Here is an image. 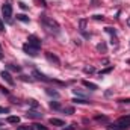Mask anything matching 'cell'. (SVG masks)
Wrapping results in <instances>:
<instances>
[{
	"label": "cell",
	"instance_id": "obj_20",
	"mask_svg": "<svg viewBox=\"0 0 130 130\" xmlns=\"http://www.w3.org/2000/svg\"><path fill=\"white\" fill-rule=\"evenodd\" d=\"M95 120H97V121H103V123H107V118H106V117H101V115H97Z\"/></svg>",
	"mask_w": 130,
	"mask_h": 130
},
{
	"label": "cell",
	"instance_id": "obj_5",
	"mask_svg": "<svg viewBox=\"0 0 130 130\" xmlns=\"http://www.w3.org/2000/svg\"><path fill=\"white\" fill-rule=\"evenodd\" d=\"M27 42H29L30 45H33V47H36V48L41 47V41H39V38L35 36V35H30V36L27 38Z\"/></svg>",
	"mask_w": 130,
	"mask_h": 130
},
{
	"label": "cell",
	"instance_id": "obj_17",
	"mask_svg": "<svg viewBox=\"0 0 130 130\" xmlns=\"http://www.w3.org/2000/svg\"><path fill=\"white\" fill-rule=\"evenodd\" d=\"M107 129H109V130H123L118 124H117V123H115V124H109V126H107Z\"/></svg>",
	"mask_w": 130,
	"mask_h": 130
},
{
	"label": "cell",
	"instance_id": "obj_23",
	"mask_svg": "<svg viewBox=\"0 0 130 130\" xmlns=\"http://www.w3.org/2000/svg\"><path fill=\"white\" fill-rule=\"evenodd\" d=\"M64 112H67L68 115H71V113L74 112V109H73V107H64Z\"/></svg>",
	"mask_w": 130,
	"mask_h": 130
},
{
	"label": "cell",
	"instance_id": "obj_22",
	"mask_svg": "<svg viewBox=\"0 0 130 130\" xmlns=\"http://www.w3.org/2000/svg\"><path fill=\"white\" fill-rule=\"evenodd\" d=\"M73 92H74L76 95H80V97H85V95H86L85 92H82V91H77V89H73Z\"/></svg>",
	"mask_w": 130,
	"mask_h": 130
},
{
	"label": "cell",
	"instance_id": "obj_7",
	"mask_svg": "<svg viewBox=\"0 0 130 130\" xmlns=\"http://www.w3.org/2000/svg\"><path fill=\"white\" fill-rule=\"evenodd\" d=\"M45 58H47V61H48V62H55L56 65L61 64L59 58H58V56H55V55H52V53H45Z\"/></svg>",
	"mask_w": 130,
	"mask_h": 130
},
{
	"label": "cell",
	"instance_id": "obj_2",
	"mask_svg": "<svg viewBox=\"0 0 130 130\" xmlns=\"http://www.w3.org/2000/svg\"><path fill=\"white\" fill-rule=\"evenodd\" d=\"M2 14H3V18L6 21H11V18H12V6L9 3H5L2 6Z\"/></svg>",
	"mask_w": 130,
	"mask_h": 130
},
{
	"label": "cell",
	"instance_id": "obj_16",
	"mask_svg": "<svg viewBox=\"0 0 130 130\" xmlns=\"http://www.w3.org/2000/svg\"><path fill=\"white\" fill-rule=\"evenodd\" d=\"M104 30H106V32L109 33V35H112V36H113V38H115V39H117V32H115V30H113V29H112V27H106V29H104Z\"/></svg>",
	"mask_w": 130,
	"mask_h": 130
},
{
	"label": "cell",
	"instance_id": "obj_24",
	"mask_svg": "<svg viewBox=\"0 0 130 130\" xmlns=\"http://www.w3.org/2000/svg\"><path fill=\"white\" fill-rule=\"evenodd\" d=\"M17 130H32V129H30V126H18Z\"/></svg>",
	"mask_w": 130,
	"mask_h": 130
},
{
	"label": "cell",
	"instance_id": "obj_1",
	"mask_svg": "<svg viewBox=\"0 0 130 130\" xmlns=\"http://www.w3.org/2000/svg\"><path fill=\"white\" fill-rule=\"evenodd\" d=\"M41 23L45 26V29H48L50 32L53 33H59V24H58V21L56 20H53V18H50V17H47V15H41Z\"/></svg>",
	"mask_w": 130,
	"mask_h": 130
},
{
	"label": "cell",
	"instance_id": "obj_32",
	"mask_svg": "<svg viewBox=\"0 0 130 130\" xmlns=\"http://www.w3.org/2000/svg\"><path fill=\"white\" fill-rule=\"evenodd\" d=\"M5 30V26H3V23H2V20H0V32H3Z\"/></svg>",
	"mask_w": 130,
	"mask_h": 130
},
{
	"label": "cell",
	"instance_id": "obj_29",
	"mask_svg": "<svg viewBox=\"0 0 130 130\" xmlns=\"http://www.w3.org/2000/svg\"><path fill=\"white\" fill-rule=\"evenodd\" d=\"M29 103H30V106H32V107H38V103H36V100H29Z\"/></svg>",
	"mask_w": 130,
	"mask_h": 130
},
{
	"label": "cell",
	"instance_id": "obj_28",
	"mask_svg": "<svg viewBox=\"0 0 130 130\" xmlns=\"http://www.w3.org/2000/svg\"><path fill=\"white\" fill-rule=\"evenodd\" d=\"M85 24H86V21H85V20H80V30H82V32L85 30Z\"/></svg>",
	"mask_w": 130,
	"mask_h": 130
},
{
	"label": "cell",
	"instance_id": "obj_14",
	"mask_svg": "<svg viewBox=\"0 0 130 130\" xmlns=\"http://www.w3.org/2000/svg\"><path fill=\"white\" fill-rule=\"evenodd\" d=\"M73 101L77 103V104H88V103H91V101H88L86 98H74Z\"/></svg>",
	"mask_w": 130,
	"mask_h": 130
},
{
	"label": "cell",
	"instance_id": "obj_26",
	"mask_svg": "<svg viewBox=\"0 0 130 130\" xmlns=\"http://www.w3.org/2000/svg\"><path fill=\"white\" fill-rule=\"evenodd\" d=\"M8 67H9L11 70H14V71H20V70H21L20 67H15V65H12V64H9V65H8Z\"/></svg>",
	"mask_w": 130,
	"mask_h": 130
},
{
	"label": "cell",
	"instance_id": "obj_13",
	"mask_svg": "<svg viewBox=\"0 0 130 130\" xmlns=\"http://www.w3.org/2000/svg\"><path fill=\"white\" fill-rule=\"evenodd\" d=\"M33 76H36V79H39V80H44V82H48V79H47V77H45L44 74H41L39 71H36V70L33 71Z\"/></svg>",
	"mask_w": 130,
	"mask_h": 130
},
{
	"label": "cell",
	"instance_id": "obj_10",
	"mask_svg": "<svg viewBox=\"0 0 130 130\" xmlns=\"http://www.w3.org/2000/svg\"><path fill=\"white\" fill-rule=\"evenodd\" d=\"M6 121H8L9 124H18V123H20V118H18V117L11 115V117H8V118H6Z\"/></svg>",
	"mask_w": 130,
	"mask_h": 130
},
{
	"label": "cell",
	"instance_id": "obj_6",
	"mask_svg": "<svg viewBox=\"0 0 130 130\" xmlns=\"http://www.w3.org/2000/svg\"><path fill=\"white\" fill-rule=\"evenodd\" d=\"M0 76H2V79H3L6 83H9L11 86L14 85V79H12V76H11L8 71H2V73H0Z\"/></svg>",
	"mask_w": 130,
	"mask_h": 130
},
{
	"label": "cell",
	"instance_id": "obj_34",
	"mask_svg": "<svg viewBox=\"0 0 130 130\" xmlns=\"http://www.w3.org/2000/svg\"><path fill=\"white\" fill-rule=\"evenodd\" d=\"M127 26H129V27H130V17H129V18H127Z\"/></svg>",
	"mask_w": 130,
	"mask_h": 130
},
{
	"label": "cell",
	"instance_id": "obj_9",
	"mask_svg": "<svg viewBox=\"0 0 130 130\" xmlns=\"http://www.w3.org/2000/svg\"><path fill=\"white\" fill-rule=\"evenodd\" d=\"M48 121H50V124H52V126H58V127H62V126H65L64 121H62V120H58V118H50Z\"/></svg>",
	"mask_w": 130,
	"mask_h": 130
},
{
	"label": "cell",
	"instance_id": "obj_3",
	"mask_svg": "<svg viewBox=\"0 0 130 130\" xmlns=\"http://www.w3.org/2000/svg\"><path fill=\"white\" fill-rule=\"evenodd\" d=\"M23 50H24V53H27V55H30V56H36V55H38V50H39V48H36V47L30 45L29 42H26V44L23 45Z\"/></svg>",
	"mask_w": 130,
	"mask_h": 130
},
{
	"label": "cell",
	"instance_id": "obj_12",
	"mask_svg": "<svg viewBox=\"0 0 130 130\" xmlns=\"http://www.w3.org/2000/svg\"><path fill=\"white\" fill-rule=\"evenodd\" d=\"M97 50L98 52H101V53H106V52H107V45H106V42H100V44H97Z\"/></svg>",
	"mask_w": 130,
	"mask_h": 130
},
{
	"label": "cell",
	"instance_id": "obj_21",
	"mask_svg": "<svg viewBox=\"0 0 130 130\" xmlns=\"http://www.w3.org/2000/svg\"><path fill=\"white\" fill-rule=\"evenodd\" d=\"M47 94L48 95H53V97H59V94L56 91H52V89H47Z\"/></svg>",
	"mask_w": 130,
	"mask_h": 130
},
{
	"label": "cell",
	"instance_id": "obj_31",
	"mask_svg": "<svg viewBox=\"0 0 130 130\" xmlns=\"http://www.w3.org/2000/svg\"><path fill=\"white\" fill-rule=\"evenodd\" d=\"M9 110L8 109H5V107H0V113H8Z\"/></svg>",
	"mask_w": 130,
	"mask_h": 130
},
{
	"label": "cell",
	"instance_id": "obj_8",
	"mask_svg": "<svg viewBox=\"0 0 130 130\" xmlns=\"http://www.w3.org/2000/svg\"><path fill=\"white\" fill-rule=\"evenodd\" d=\"M26 117H27V118H35V120H38V118H42V113H38V112H35V110H29V112L26 113Z\"/></svg>",
	"mask_w": 130,
	"mask_h": 130
},
{
	"label": "cell",
	"instance_id": "obj_18",
	"mask_svg": "<svg viewBox=\"0 0 130 130\" xmlns=\"http://www.w3.org/2000/svg\"><path fill=\"white\" fill-rule=\"evenodd\" d=\"M83 71H85V73H95V68H94V67H85Z\"/></svg>",
	"mask_w": 130,
	"mask_h": 130
},
{
	"label": "cell",
	"instance_id": "obj_35",
	"mask_svg": "<svg viewBox=\"0 0 130 130\" xmlns=\"http://www.w3.org/2000/svg\"><path fill=\"white\" fill-rule=\"evenodd\" d=\"M0 124H2V121H0Z\"/></svg>",
	"mask_w": 130,
	"mask_h": 130
},
{
	"label": "cell",
	"instance_id": "obj_33",
	"mask_svg": "<svg viewBox=\"0 0 130 130\" xmlns=\"http://www.w3.org/2000/svg\"><path fill=\"white\" fill-rule=\"evenodd\" d=\"M3 58V55H2V45H0V59Z\"/></svg>",
	"mask_w": 130,
	"mask_h": 130
},
{
	"label": "cell",
	"instance_id": "obj_4",
	"mask_svg": "<svg viewBox=\"0 0 130 130\" xmlns=\"http://www.w3.org/2000/svg\"><path fill=\"white\" fill-rule=\"evenodd\" d=\"M117 124H118L123 130L130 129V117H121V118L117 121Z\"/></svg>",
	"mask_w": 130,
	"mask_h": 130
},
{
	"label": "cell",
	"instance_id": "obj_15",
	"mask_svg": "<svg viewBox=\"0 0 130 130\" xmlns=\"http://www.w3.org/2000/svg\"><path fill=\"white\" fill-rule=\"evenodd\" d=\"M17 18H18L20 21H24V23H29V17H26L24 14H20V15H17Z\"/></svg>",
	"mask_w": 130,
	"mask_h": 130
},
{
	"label": "cell",
	"instance_id": "obj_19",
	"mask_svg": "<svg viewBox=\"0 0 130 130\" xmlns=\"http://www.w3.org/2000/svg\"><path fill=\"white\" fill-rule=\"evenodd\" d=\"M50 107H52V109H59L61 106H59L58 101H52V103H50Z\"/></svg>",
	"mask_w": 130,
	"mask_h": 130
},
{
	"label": "cell",
	"instance_id": "obj_30",
	"mask_svg": "<svg viewBox=\"0 0 130 130\" xmlns=\"http://www.w3.org/2000/svg\"><path fill=\"white\" fill-rule=\"evenodd\" d=\"M92 18H94V20H98V21H100V20H101V21L104 20V17H103V15H94Z\"/></svg>",
	"mask_w": 130,
	"mask_h": 130
},
{
	"label": "cell",
	"instance_id": "obj_11",
	"mask_svg": "<svg viewBox=\"0 0 130 130\" xmlns=\"http://www.w3.org/2000/svg\"><path fill=\"white\" fill-rule=\"evenodd\" d=\"M83 85H85L86 88H89L91 91H95V89H98V86L95 85V83H91V82H88V80H83Z\"/></svg>",
	"mask_w": 130,
	"mask_h": 130
},
{
	"label": "cell",
	"instance_id": "obj_25",
	"mask_svg": "<svg viewBox=\"0 0 130 130\" xmlns=\"http://www.w3.org/2000/svg\"><path fill=\"white\" fill-rule=\"evenodd\" d=\"M112 70H113V67H109V68H106V70H103V71H101L100 74H107V73H110Z\"/></svg>",
	"mask_w": 130,
	"mask_h": 130
},
{
	"label": "cell",
	"instance_id": "obj_27",
	"mask_svg": "<svg viewBox=\"0 0 130 130\" xmlns=\"http://www.w3.org/2000/svg\"><path fill=\"white\" fill-rule=\"evenodd\" d=\"M35 129L36 130H48L47 127H44V126H41V124H35Z\"/></svg>",
	"mask_w": 130,
	"mask_h": 130
}]
</instances>
